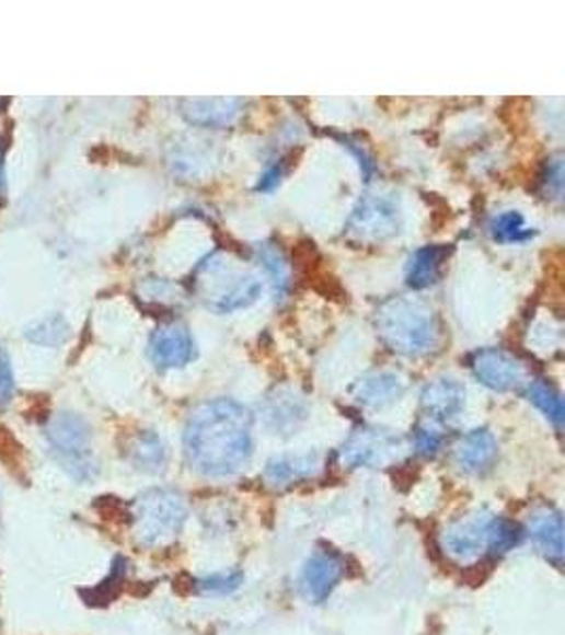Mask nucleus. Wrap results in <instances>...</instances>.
Segmentation results:
<instances>
[{"mask_svg": "<svg viewBox=\"0 0 565 635\" xmlns=\"http://www.w3.org/2000/svg\"><path fill=\"white\" fill-rule=\"evenodd\" d=\"M401 222L403 215L396 197L367 193L347 221V233L360 242H383L401 231Z\"/></svg>", "mask_w": 565, "mask_h": 635, "instance_id": "nucleus-6", "label": "nucleus"}, {"mask_svg": "<svg viewBox=\"0 0 565 635\" xmlns=\"http://www.w3.org/2000/svg\"><path fill=\"white\" fill-rule=\"evenodd\" d=\"M47 441L56 460L77 481H90L97 475L92 451V432L83 417L74 413H58L47 424Z\"/></svg>", "mask_w": 565, "mask_h": 635, "instance_id": "nucleus-5", "label": "nucleus"}, {"mask_svg": "<svg viewBox=\"0 0 565 635\" xmlns=\"http://www.w3.org/2000/svg\"><path fill=\"white\" fill-rule=\"evenodd\" d=\"M474 378L496 392H510L526 383V367L508 351L498 348L478 349L471 358Z\"/></svg>", "mask_w": 565, "mask_h": 635, "instance_id": "nucleus-9", "label": "nucleus"}, {"mask_svg": "<svg viewBox=\"0 0 565 635\" xmlns=\"http://www.w3.org/2000/svg\"><path fill=\"white\" fill-rule=\"evenodd\" d=\"M528 399L535 405V409L544 413L555 426H562L564 422V401L560 392L544 380H535L528 385Z\"/></svg>", "mask_w": 565, "mask_h": 635, "instance_id": "nucleus-22", "label": "nucleus"}, {"mask_svg": "<svg viewBox=\"0 0 565 635\" xmlns=\"http://www.w3.org/2000/svg\"><path fill=\"white\" fill-rule=\"evenodd\" d=\"M344 576V559L331 551L314 553L299 576V591L312 603H322L331 598Z\"/></svg>", "mask_w": 565, "mask_h": 635, "instance_id": "nucleus-10", "label": "nucleus"}, {"mask_svg": "<svg viewBox=\"0 0 565 635\" xmlns=\"http://www.w3.org/2000/svg\"><path fill=\"white\" fill-rule=\"evenodd\" d=\"M442 444V430L440 424L424 419L417 428H415V449L422 455H435Z\"/></svg>", "mask_w": 565, "mask_h": 635, "instance_id": "nucleus-24", "label": "nucleus"}, {"mask_svg": "<svg viewBox=\"0 0 565 635\" xmlns=\"http://www.w3.org/2000/svg\"><path fill=\"white\" fill-rule=\"evenodd\" d=\"M0 189H2V155H0Z\"/></svg>", "mask_w": 565, "mask_h": 635, "instance_id": "nucleus-29", "label": "nucleus"}, {"mask_svg": "<svg viewBox=\"0 0 565 635\" xmlns=\"http://www.w3.org/2000/svg\"><path fill=\"white\" fill-rule=\"evenodd\" d=\"M318 460L315 455H282L267 464L265 481L274 487H284L305 476L314 475Z\"/></svg>", "mask_w": 565, "mask_h": 635, "instance_id": "nucleus-20", "label": "nucleus"}, {"mask_svg": "<svg viewBox=\"0 0 565 635\" xmlns=\"http://www.w3.org/2000/svg\"><path fill=\"white\" fill-rule=\"evenodd\" d=\"M376 326L388 348L408 358L426 356L439 346V318L419 299L394 297L383 301L377 310Z\"/></svg>", "mask_w": 565, "mask_h": 635, "instance_id": "nucleus-2", "label": "nucleus"}, {"mask_svg": "<svg viewBox=\"0 0 565 635\" xmlns=\"http://www.w3.org/2000/svg\"><path fill=\"white\" fill-rule=\"evenodd\" d=\"M498 455V443L487 428H476L464 435L453 447L456 464L471 475H483L492 469Z\"/></svg>", "mask_w": 565, "mask_h": 635, "instance_id": "nucleus-14", "label": "nucleus"}, {"mask_svg": "<svg viewBox=\"0 0 565 635\" xmlns=\"http://www.w3.org/2000/svg\"><path fill=\"white\" fill-rule=\"evenodd\" d=\"M466 403L464 385L453 378L430 381L422 392V409L430 422H449L458 417Z\"/></svg>", "mask_w": 565, "mask_h": 635, "instance_id": "nucleus-12", "label": "nucleus"}, {"mask_svg": "<svg viewBox=\"0 0 565 635\" xmlns=\"http://www.w3.org/2000/svg\"><path fill=\"white\" fill-rule=\"evenodd\" d=\"M127 458L142 473H159L165 469L168 449L155 432H138L127 447Z\"/></svg>", "mask_w": 565, "mask_h": 635, "instance_id": "nucleus-18", "label": "nucleus"}, {"mask_svg": "<svg viewBox=\"0 0 565 635\" xmlns=\"http://www.w3.org/2000/svg\"><path fill=\"white\" fill-rule=\"evenodd\" d=\"M528 534L535 544L542 549V553L553 559L562 562L564 557V519L562 512L553 507L535 508L528 521Z\"/></svg>", "mask_w": 565, "mask_h": 635, "instance_id": "nucleus-15", "label": "nucleus"}, {"mask_svg": "<svg viewBox=\"0 0 565 635\" xmlns=\"http://www.w3.org/2000/svg\"><path fill=\"white\" fill-rule=\"evenodd\" d=\"M242 582V574L240 572H231V574H215L210 578H201L195 580V589L204 591V593H229L233 589H238Z\"/></svg>", "mask_w": 565, "mask_h": 635, "instance_id": "nucleus-25", "label": "nucleus"}, {"mask_svg": "<svg viewBox=\"0 0 565 635\" xmlns=\"http://www.w3.org/2000/svg\"><path fill=\"white\" fill-rule=\"evenodd\" d=\"M496 523L498 515L489 510H474L447 526L442 534V549L460 562H471L483 553H492Z\"/></svg>", "mask_w": 565, "mask_h": 635, "instance_id": "nucleus-7", "label": "nucleus"}, {"mask_svg": "<svg viewBox=\"0 0 565 635\" xmlns=\"http://www.w3.org/2000/svg\"><path fill=\"white\" fill-rule=\"evenodd\" d=\"M403 449V439L385 428L362 426L349 435L339 455L347 469H376L396 458Z\"/></svg>", "mask_w": 565, "mask_h": 635, "instance_id": "nucleus-8", "label": "nucleus"}, {"mask_svg": "<svg viewBox=\"0 0 565 635\" xmlns=\"http://www.w3.org/2000/svg\"><path fill=\"white\" fill-rule=\"evenodd\" d=\"M13 388H15L13 371H11V365H9L4 349L0 348V409H4L11 403Z\"/></svg>", "mask_w": 565, "mask_h": 635, "instance_id": "nucleus-26", "label": "nucleus"}, {"mask_svg": "<svg viewBox=\"0 0 565 635\" xmlns=\"http://www.w3.org/2000/svg\"><path fill=\"white\" fill-rule=\"evenodd\" d=\"M544 183H546V185H553L555 195L562 197V189H564V163H562V159L555 158L549 161Z\"/></svg>", "mask_w": 565, "mask_h": 635, "instance_id": "nucleus-27", "label": "nucleus"}, {"mask_svg": "<svg viewBox=\"0 0 565 635\" xmlns=\"http://www.w3.org/2000/svg\"><path fill=\"white\" fill-rule=\"evenodd\" d=\"M447 256L445 246H424L411 256L407 265V285L415 290L437 285Z\"/></svg>", "mask_w": 565, "mask_h": 635, "instance_id": "nucleus-19", "label": "nucleus"}, {"mask_svg": "<svg viewBox=\"0 0 565 635\" xmlns=\"http://www.w3.org/2000/svg\"><path fill=\"white\" fill-rule=\"evenodd\" d=\"M256 253H258V258H261L265 272L272 276L276 288L280 292L286 290L290 280H288V265L284 261L282 253L274 244H258L256 246Z\"/></svg>", "mask_w": 565, "mask_h": 635, "instance_id": "nucleus-23", "label": "nucleus"}, {"mask_svg": "<svg viewBox=\"0 0 565 635\" xmlns=\"http://www.w3.org/2000/svg\"><path fill=\"white\" fill-rule=\"evenodd\" d=\"M188 464L206 476L240 473L252 455V415L231 399L201 403L185 428Z\"/></svg>", "mask_w": 565, "mask_h": 635, "instance_id": "nucleus-1", "label": "nucleus"}, {"mask_svg": "<svg viewBox=\"0 0 565 635\" xmlns=\"http://www.w3.org/2000/svg\"><path fill=\"white\" fill-rule=\"evenodd\" d=\"M149 354L159 369H181L195 358V342L185 324H161L151 335Z\"/></svg>", "mask_w": 565, "mask_h": 635, "instance_id": "nucleus-11", "label": "nucleus"}, {"mask_svg": "<svg viewBox=\"0 0 565 635\" xmlns=\"http://www.w3.org/2000/svg\"><path fill=\"white\" fill-rule=\"evenodd\" d=\"M193 286L199 299L220 314L249 308L263 292L258 276L224 256L204 261L193 276Z\"/></svg>", "mask_w": 565, "mask_h": 635, "instance_id": "nucleus-3", "label": "nucleus"}, {"mask_svg": "<svg viewBox=\"0 0 565 635\" xmlns=\"http://www.w3.org/2000/svg\"><path fill=\"white\" fill-rule=\"evenodd\" d=\"M244 108L242 97H187L183 115L188 124L204 127L231 126Z\"/></svg>", "mask_w": 565, "mask_h": 635, "instance_id": "nucleus-13", "label": "nucleus"}, {"mask_svg": "<svg viewBox=\"0 0 565 635\" xmlns=\"http://www.w3.org/2000/svg\"><path fill=\"white\" fill-rule=\"evenodd\" d=\"M405 390H407V383L401 376L381 371V373L365 376L354 385L351 394H354L356 403L371 407V409H379V407H385V405H392L394 401H399L405 394Z\"/></svg>", "mask_w": 565, "mask_h": 635, "instance_id": "nucleus-16", "label": "nucleus"}, {"mask_svg": "<svg viewBox=\"0 0 565 635\" xmlns=\"http://www.w3.org/2000/svg\"><path fill=\"white\" fill-rule=\"evenodd\" d=\"M489 233L500 244H519L534 238V231L526 224V219L517 210H506L489 222Z\"/></svg>", "mask_w": 565, "mask_h": 635, "instance_id": "nucleus-21", "label": "nucleus"}, {"mask_svg": "<svg viewBox=\"0 0 565 635\" xmlns=\"http://www.w3.org/2000/svg\"><path fill=\"white\" fill-rule=\"evenodd\" d=\"M280 178H282V165L278 168V165H274L272 170H267L265 174H263V178L258 181V185H256V189L258 190H272L278 183H280Z\"/></svg>", "mask_w": 565, "mask_h": 635, "instance_id": "nucleus-28", "label": "nucleus"}, {"mask_svg": "<svg viewBox=\"0 0 565 635\" xmlns=\"http://www.w3.org/2000/svg\"><path fill=\"white\" fill-rule=\"evenodd\" d=\"M305 403L288 390H278L274 396H269L263 403V417L269 430L276 435H290L299 428V424L305 419Z\"/></svg>", "mask_w": 565, "mask_h": 635, "instance_id": "nucleus-17", "label": "nucleus"}, {"mask_svg": "<svg viewBox=\"0 0 565 635\" xmlns=\"http://www.w3.org/2000/svg\"><path fill=\"white\" fill-rule=\"evenodd\" d=\"M185 500L172 489H149L131 505L134 532L145 546H161L176 539L185 526Z\"/></svg>", "mask_w": 565, "mask_h": 635, "instance_id": "nucleus-4", "label": "nucleus"}]
</instances>
